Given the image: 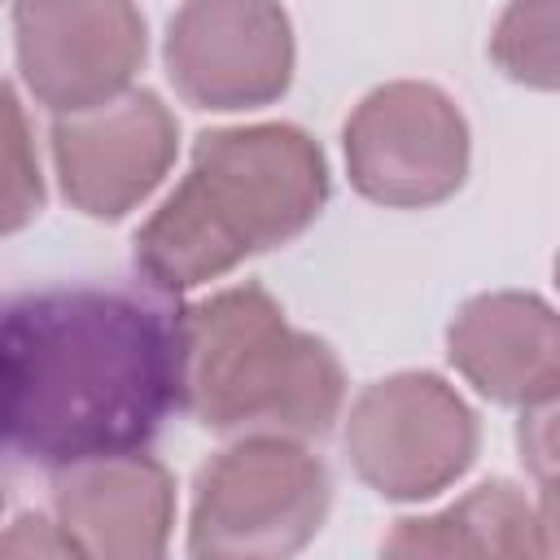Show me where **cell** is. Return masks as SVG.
<instances>
[{
    "label": "cell",
    "mask_w": 560,
    "mask_h": 560,
    "mask_svg": "<svg viewBox=\"0 0 560 560\" xmlns=\"http://www.w3.org/2000/svg\"><path fill=\"white\" fill-rule=\"evenodd\" d=\"M175 311L131 284L0 298V459L57 472L144 451L175 411Z\"/></svg>",
    "instance_id": "1"
},
{
    "label": "cell",
    "mask_w": 560,
    "mask_h": 560,
    "mask_svg": "<svg viewBox=\"0 0 560 560\" xmlns=\"http://www.w3.org/2000/svg\"><path fill=\"white\" fill-rule=\"evenodd\" d=\"M328 201L324 149L293 122L201 131L184 179L140 223L131 258L175 298L302 236Z\"/></svg>",
    "instance_id": "2"
},
{
    "label": "cell",
    "mask_w": 560,
    "mask_h": 560,
    "mask_svg": "<svg viewBox=\"0 0 560 560\" xmlns=\"http://www.w3.org/2000/svg\"><path fill=\"white\" fill-rule=\"evenodd\" d=\"M346 402L332 346L254 280L175 311V407L214 433L324 438Z\"/></svg>",
    "instance_id": "3"
},
{
    "label": "cell",
    "mask_w": 560,
    "mask_h": 560,
    "mask_svg": "<svg viewBox=\"0 0 560 560\" xmlns=\"http://www.w3.org/2000/svg\"><path fill=\"white\" fill-rule=\"evenodd\" d=\"M332 503L328 464L284 433H236L197 468L188 551L206 560H262L302 551Z\"/></svg>",
    "instance_id": "4"
},
{
    "label": "cell",
    "mask_w": 560,
    "mask_h": 560,
    "mask_svg": "<svg viewBox=\"0 0 560 560\" xmlns=\"http://www.w3.org/2000/svg\"><path fill=\"white\" fill-rule=\"evenodd\" d=\"M354 477L394 503L451 490L477 459L481 424L438 372H394L359 389L341 429Z\"/></svg>",
    "instance_id": "5"
},
{
    "label": "cell",
    "mask_w": 560,
    "mask_h": 560,
    "mask_svg": "<svg viewBox=\"0 0 560 560\" xmlns=\"http://www.w3.org/2000/svg\"><path fill=\"white\" fill-rule=\"evenodd\" d=\"M346 175L359 197L389 210H424L468 179V118L451 92L424 79L372 88L341 131Z\"/></svg>",
    "instance_id": "6"
},
{
    "label": "cell",
    "mask_w": 560,
    "mask_h": 560,
    "mask_svg": "<svg viewBox=\"0 0 560 560\" xmlns=\"http://www.w3.org/2000/svg\"><path fill=\"white\" fill-rule=\"evenodd\" d=\"M162 61L197 109H262L293 83V22L280 0H184L166 22Z\"/></svg>",
    "instance_id": "7"
},
{
    "label": "cell",
    "mask_w": 560,
    "mask_h": 560,
    "mask_svg": "<svg viewBox=\"0 0 560 560\" xmlns=\"http://www.w3.org/2000/svg\"><path fill=\"white\" fill-rule=\"evenodd\" d=\"M13 52L26 92L52 109H88L131 88L149 52L136 0H18Z\"/></svg>",
    "instance_id": "8"
},
{
    "label": "cell",
    "mask_w": 560,
    "mask_h": 560,
    "mask_svg": "<svg viewBox=\"0 0 560 560\" xmlns=\"http://www.w3.org/2000/svg\"><path fill=\"white\" fill-rule=\"evenodd\" d=\"M48 144L61 197L88 219H122L166 179L179 122L158 92L127 88L101 105L52 114Z\"/></svg>",
    "instance_id": "9"
},
{
    "label": "cell",
    "mask_w": 560,
    "mask_h": 560,
    "mask_svg": "<svg viewBox=\"0 0 560 560\" xmlns=\"http://www.w3.org/2000/svg\"><path fill=\"white\" fill-rule=\"evenodd\" d=\"M48 516L74 556L153 560L171 542L175 477L149 451L96 455L52 472Z\"/></svg>",
    "instance_id": "10"
},
{
    "label": "cell",
    "mask_w": 560,
    "mask_h": 560,
    "mask_svg": "<svg viewBox=\"0 0 560 560\" xmlns=\"http://www.w3.org/2000/svg\"><path fill=\"white\" fill-rule=\"evenodd\" d=\"M451 368L490 402H551L560 385V324L547 298L494 289L468 298L446 328Z\"/></svg>",
    "instance_id": "11"
},
{
    "label": "cell",
    "mask_w": 560,
    "mask_h": 560,
    "mask_svg": "<svg viewBox=\"0 0 560 560\" xmlns=\"http://www.w3.org/2000/svg\"><path fill=\"white\" fill-rule=\"evenodd\" d=\"M551 503H534L516 481H481L433 516L394 521L385 556H547Z\"/></svg>",
    "instance_id": "12"
},
{
    "label": "cell",
    "mask_w": 560,
    "mask_h": 560,
    "mask_svg": "<svg viewBox=\"0 0 560 560\" xmlns=\"http://www.w3.org/2000/svg\"><path fill=\"white\" fill-rule=\"evenodd\" d=\"M556 26H560V4L556 0H508L490 31V61L525 88L551 92L560 70H556Z\"/></svg>",
    "instance_id": "13"
},
{
    "label": "cell",
    "mask_w": 560,
    "mask_h": 560,
    "mask_svg": "<svg viewBox=\"0 0 560 560\" xmlns=\"http://www.w3.org/2000/svg\"><path fill=\"white\" fill-rule=\"evenodd\" d=\"M44 197V171L22 96L9 79H0V236H13L39 219Z\"/></svg>",
    "instance_id": "14"
},
{
    "label": "cell",
    "mask_w": 560,
    "mask_h": 560,
    "mask_svg": "<svg viewBox=\"0 0 560 560\" xmlns=\"http://www.w3.org/2000/svg\"><path fill=\"white\" fill-rule=\"evenodd\" d=\"M556 398L521 407V459L534 468L542 499L551 503V464H556Z\"/></svg>",
    "instance_id": "15"
},
{
    "label": "cell",
    "mask_w": 560,
    "mask_h": 560,
    "mask_svg": "<svg viewBox=\"0 0 560 560\" xmlns=\"http://www.w3.org/2000/svg\"><path fill=\"white\" fill-rule=\"evenodd\" d=\"M0 556H74L66 534L57 529L52 516L44 512H22L4 534H0Z\"/></svg>",
    "instance_id": "16"
},
{
    "label": "cell",
    "mask_w": 560,
    "mask_h": 560,
    "mask_svg": "<svg viewBox=\"0 0 560 560\" xmlns=\"http://www.w3.org/2000/svg\"><path fill=\"white\" fill-rule=\"evenodd\" d=\"M0 512H4V481H0Z\"/></svg>",
    "instance_id": "17"
}]
</instances>
